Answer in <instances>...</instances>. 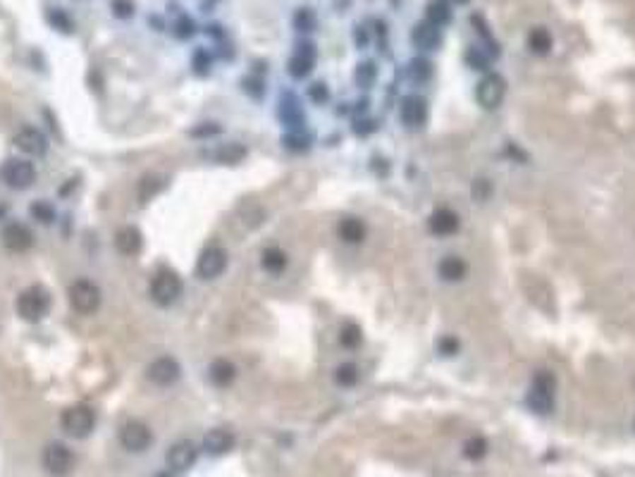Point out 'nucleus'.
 Wrapping results in <instances>:
<instances>
[{"label":"nucleus","mask_w":635,"mask_h":477,"mask_svg":"<svg viewBox=\"0 0 635 477\" xmlns=\"http://www.w3.org/2000/svg\"><path fill=\"white\" fill-rule=\"evenodd\" d=\"M50 308V296L43 286H29L24 289L17 298V313L22 315V320L27 322H39V320L46 318V313Z\"/></svg>","instance_id":"obj_1"},{"label":"nucleus","mask_w":635,"mask_h":477,"mask_svg":"<svg viewBox=\"0 0 635 477\" xmlns=\"http://www.w3.org/2000/svg\"><path fill=\"white\" fill-rule=\"evenodd\" d=\"M182 296V279L174 270L162 267L150 282V298L158 306H170Z\"/></svg>","instance_id":"obj_2"},{"label":"nucleus","mask_w":635,"mask_h":477,"mask_svg":"<svg viewBox=\"0 0 635 477\" xmlns=\"http://www.w3.org/2000/svg\"><path fill=\"white\" fill-rule=\"evenodd\" d=\"M60 425L70 437L84 439V437L91 435L93 425H96V416H93V411L89 406H72V408H67V411L62 413Z\"/></svg>","instance_id":"obj_3"},{"label":"nucleus","mask_w":635,"mask_h":477,"mask_svg":"<svg viewBox=\"0 0 635 477\" xmlns=\"http://www.w3.org/2000/svg\"><path fill=\"white\" fill-rule=\"evenodd\" d=\"M554 392H557V380L552 373H540L535 380H533L530 397H528V404L535 413H552L554 408Z\"/></svg>","instance_id":"obj_4"},{"label":"nucleus","mask_w":635,"mask_h":477,"mask_svg":"<svg viewBox=\"0 0 635 477\" xmlns=\"http://www.w3.org/2000/svg\"><path fill=\"white\" fill-rule=\"evenodd\" d=\"M67 296H70L72 308L77 313H84V315L96 313L98 306H100V289L89 279L74 282V284L70 286V291H67Z\"/></svg>","instance_id":"obj_5"},{"label":"nucleus","mask_w":635,"mask_h":477,"mask_svg":"<svg viewBox=\"0 0 635 477\" xmlns=\"http://www.w3.org/2000/svg\"><path fill=\"white\" fill-rule=\"evenodd\" d=\"M0 177H3V181L10 186V189H29L36 179V169L27 160L12 158L5 162L3 169H0Z\"/></svg>","instance_id":"obj_6"},{"label":"nucleus","mask_w":635,"mask_h":477,"mask_svg":"<svg viewBox=\"0 0 635 477\" xmlns=\"http://www.w3.org/2000/svg\"><path fill=\"white\" fill-rule=\"evenodd\" d=\"M504 93H506L504 79H502L499 74H487V77H482L480 84H477L475 98H477V103H480L482 108L494 110L497 105L504 100Z\"/></svg>","instance_id":"obj_7"},{"label":"nucleus","mask_w":635,"mask_h":477,"mask_svg":"<svg viewBox=\"0 0 635 477\" xmlns=\"http://www.w3.org/2000/svg\"><path fill=\"white\" fill-rule=\"evenodd\" d=\"M225 267H227V253L220 246H208L198 255L196 274L201 279H215L225 272Z\"/></svg>","instance_id":"obj_8"},{"label":"nucleus","mask_w":635,"mask_h":477,"mask_svg":"<svg viewBox=\"0 0 635 477\" xmlns=\"http://www.w3.org/2000/svg\"><path fill=\"white\" fill-rule=\"evenodd\" d=\"M43 466H46L50 475H67L74 466L72 451L65 444H48L46 451H43Z\"/></svg>","instance_id":"obj_9"},{"label":"nucleus","mask_w":635,"mask_h":477,"mask_svg":"<svg viewBox=\"0 0 635 477\" xmlns=\"http://www.w3.org/2000/svg\"><path fill=\"white\" fill-rule=\"evenodd\" d=\"M150 439H153V435H150V430L141 423V420H129V423H124L122 430H119V442H122V447L129 451L148 449Z\"/></svg>","instance_id":"obj_10"},{"label":"nucleus","mask_w":635,"mask_h":477,"mask_svg":"<svg viewBox=\"0 0 635 477\" xmlns=\"http://www.w3.org/2000/svg\"><path fill=\"white\" fill-rule=\"evenodd\" d=\"M179 373H182L179 363L174 361V358H167V356H162V358H158V361H153L148 366V370H146L148 380L153 382V385H158V387L174 385V382L179 380Z\"/></svg>","instance_id":"obj_11"},{"label":"nucleus","mask_w":635,"mask_h":477,"mask_svg":"<svg viewBox=\"0 0 635 477\" xmlns=\"http://www.w3.org/2000/svg\"><path fill=\"white\" fill-rule=\"evenodd\" d=\"M0 238H3V246L12 250V253H24V250H29L31 243H34V234H31L27 224H22V222L5 224Z\"/></svg>","instance_id":"obj_12"},{"label":"nucleus","mask_w":635,"mask_h":477,"mask_svg":"<svg viewBox=\"0 0 635 477\" xmlns=\"http://www.w3.org/2000/svg\"><path fill=\"white\" fill-rule=\"evenodd\" d=\"M313 65H316V50H313L311 43H301L297 53L289 58V74L297 79H304L311 74Z\"/></svg>","instance_id":"obj_13"},{"label":"nucleus","mask_w":635,"mask_h":477,"mask_svg":"<svg viewBox=\"0 0 635 477\" xmlns=\"http://www.w3.org/2000/svg\"><path fill=\"white\" fill-rule=\"evenodd\" d=\"M15 146L20 148L22 153H27V155H43L48 150V141H46V136H43L39 129L27 127V129L17 131Z\"/></svg>","instance_id":"obj_14"},{"label":"nucleus","mask_w":635,"mask_h":477,"mask_svg":"<svg viewBox=\"0 0 635 477\" xmlns=\"http://www.w3.org/2000/svg\"><path fill=\"white\" fill-rule=\"evenodd\" d=\"M427 119V103L420 96H406L401 103V122L406 127H420Z\"/></svg>","instance_id":"obj_15"},{"label":"nucleus","mask_w":635,"mask_h":477,"mask_svg":"<svg viewBox=\"0 0 635 477\" xmlns=\"http://www.w3.org/2000/svg\"><path fill=\"white\" fill-rule=\"evenodd\" d=\"M198 451L191 442H177L167 451V466L172 470H189L196 463Z\"/></svg>","instance_id":"obj_16"},{"label":"nucleus","mask_w":635,"mask_h":477,"mask_svg":"<svg viewBox=\"0 0 635 477\" xmlns=\"http://www.w3.org/2000/svg\"><path fill=\"white\" fill-rule=\"evenodd\" d=\"M203 449L213 456H222L235 449V435L227 430H210L203 437Z\"/></svg>","instance_id":"obj_17"},{"label":"nucleus","mask_w":635,"mask_h":477,"mask_svg":"<svg viewBox=\"0 0 635 477\" xmlns=\"http://www.w3.org/2000/svg\"><path fill=\"white\" fill-rule=\"evenodd\" d=\"M458 229V215L449 208H439L430 217V231L437 236H449Z\"/></svg>","instance_id":"obj_18"},{"label":"nucleus","mask_w":635,"mask_h":477,"mask_svg":"<svg viewBox=\"0 0 635 477\" xmlns=\"http://www.w3.org/2000/svg\"><path fill=\"white\" fill-rule=\"evenodd\" d=\"M411 39L416 43V48H420V50H435L439 46V41H442V31L430 22H420L418 27L413 29Z\"/></svg>","instance_id":"obj_19"},{"label":"nucleus","mask_w":635,"mask_h":477,"mask_svg":"<svg viewBox=\"0 0 635 477\" xmlns=\"http://www.w3.org/2000/svg\"><path fill=\"white\" fill-rule=\"evenodd\" d=\"M141 231L136 227H122L115 234V246L122 255H136L141 250Z\"/></svg>","instance_id":"obj_20"},{"label":"nucleus","mask_w":635,"mask_h":477,"mask_svg":"<svg viewBox=\"0 0 635 477\" xmlns=\"http://www.w3.org/2000/svg\"><path fill=\"white\" fill-rule=\"evenodd\" d=\"M208 378L215 387H230L237 378V368L230 361H225V358H218V361H213Z\"/></svg>","instance_id":"obj_21"},{"label":"nucleus","mask_w":635,"mask_h":477,"mask_svg":"<svg viewBox=\"0 0 635 477\" xmlns=\"http://www.w3.org/2000/svg\"><path fill=\"white\" fill-rule=\"evenodd\" d=\"M337 234L347 243H361L366 238V224L358 217H344L337 227Z\"/></svg>","instance_id":"obj_22"},{"label":"nucleus","mask_w":635,"mask_h":477,"mask_svg":"<svg viewBox=\"0 0 635 477\" xmlns=\"http://www.w3.org/2000/svg\"><path fill=\"white\" fill-rule=\"evenodd\" d=\"M468 272L466 262H463L461 258H456V255H449V258H444L442 262H439V277L447 279V282H458L463 279Z\"/></svg>","instance_id":"obj_23"},{"label":"nucleus","mask_w":635,"mask_h":477,"mask_svg":"<svg viewBox=\"0 0 635 477\" xmlns=\"http://www.w3.org/2000/svg\"><path fill=\"white\" fill-rule=\"evenodd\" d=\"M261 265L268 270V272H273V274H280L282 270L287 267V253L285 250H280V248H266L263 250V258H261Z\"/></svg>","instance_id":"obj_24"},{"label":"nucleus","mask_w":635,"mask_h":477,"mask_svg":"<svg viewBox=\"0 0 635 477\" xmlns=\"http://www.w3.org/2000/svg\"><path fill=\"white\" fill-rule=\"evenodd\" d=\"M425 15H427V22L435 24V27H444V24H449V20H451V10L444 0H432V3L427 5Z\"/></svg>","instance_id":"obj_25"},{"label":"nucleus","mask_w":635,"mask_h":477,"mask_svg":"<svg viewBox=\"0 0 635 477\" xmlns=\"http://www.w3.org/2000/svg\"><path fill=\"white\" fill-rule=\"evenodd\" d=\"M528 46H530L533 53H538V55L550 53V48H552V34L545 27H535V29L530 31V36H528Z\"/></svg>","instance_id":"obj_26"},{"label":"nucleus","mask_w":635,"mask_h":477,"mask_svg":"<svg viewBox=\"0 0 635 477\" xmlns=\"http://www.w3.org/2000/svg\"><path fill=\"white\" fill-rule=\"evenodd\" d=\"M282 117H285L287 124H292V127H299L301 119H304V115H301V108L297 103V98L294 96H287L285 100H282Z\"/></svg>","instance_id":"obj_27"},{"label":"nucleus","mask_w":635,"mask_h":477,"mask_svg":"<svg viewBox=\"0 0 635 477\" xmlns=\"http://www.w3.org/2000/svg\"><path fill=\"white\" fill-rule=\"evenodd\" d=\"M247 155V148L239 146V143H227V146H222L220 150H215L213 153V158L220 160V162H239Z\"/></svg>","instance_id":"obj_28"},{"label":"nucleus","mask_w":635,"mask_h":477,"mask_svg":"<svg viewBox=\"0 0 635 477\" xmlns=\"http://www.w3.org/2000/svg\"><path fill=\"white\" fill-rule=\"evenodd\" d=\"M335 382L342 387H354L358 382V368L354 366V363H344V366L337 368L335 373Z\"/></svg>","instance_id":"obj_29"},{"label":"nucleus","mask_w":635,"mask_h":477,"mask_svg":"<svg viewBox=\"0 0 635 477\" xmlns=\"http://www.w3.org/2000/svg\"><path fill=\"white\" fill-rule=\"evenodd\" d=\"M430 62L427 60H423V58H416V60H411V65L406 67V72H408V77L411 79H416V81H425L427 77H430Z\"/></svg>","instance_id":"obj_30"},{"label":"nucleus","mask_w":635,"mask_h":477,"mask_svg":"<svg viewBox=\"0 0 635 477\" xmlns=\"http://www.w3.org/2000/svg\"><path fill=\"white\" fill-rule=\"evenodd\" d=\"M375 77H377V67L373 65V62H361V65H358V70H356V84L358 86L366 89V86L373 84Z\"/></svg>","instance_id":"obj_31"},{"label":"nucleus","mask_w":635,"mask_h":477,"mask_svg":"<svg viewBox=\"0 0 635 477\" xmlns=\"http://www.w3.org/2000/svg\"><path fill=\"white\" fill-rule=\"evenodd\" d=\"M487 451V442L482 437H473L466 442V447H463V454H466L470 461H477V458H482Z\"/></svg>","instance_id":"obj_32"},{"label":"nucleus","mask_w":635,"mask_h":477,"mask_svg":"<svg viewBox=\"0 0 635 477\" xmlns=\"http://www.w3.org/2000/svg\"><path fill=\"white\" fill-rule=\"evenodd\" d=\"M31 215L39 219L41 224H50L55 219V210L50 208V203H46V200H39V203L31 205Z\"/></svg>","instance_id":"obj_33"},{"label":"nucleus","mask_w":635,"mask_h":477,"mask_svg":"<svg viewBox=\"0 0 635 477\" xmlns=\"http://www.w3.org/2000/svg\"><path fill=\"white\" fill-rule=\"evenodd\" d=\"M110 8H112V15L115 17L127 20V17L134 15V0H112Z\"/></svg>","instance_id":"obj_34"},{"label":"nucleus","mask_w":635,"mask_h":477,"mask_svg":"<svg viewBox=\"0 0 635 477\" xmlns=\"http://www.w3.org/2000/svg\"><path fill=\"white\" fill-rule=\"evenodd\" d=\"M294 27H297L299 31H311L313 27H316V17H313L311 10H299L297 17H294Z\"/></svg>","instance_id":"obj_35"},{"label":"nucleus","mask_w":635,"mask_h":477,"mask_svg":"<svg viewBox=\"0 0 635 477\" xmlns=\"http://www.w3.org/2000/svg\"><path fill=\"white\" fill-rule=\"evenodd\" d=\"M342 344L349 349H356L358 344H361V330H358L356 325H347V327L342 330Z\"/></svg>","instance_id":"obj_36"},{"label":"nucleus","mask_w":635,"mask_h":477,"mask_svg":"<svg viewBox=\"0 0 635 477\" xmlns=\"http://www.w3.org/2000/svg\"><path fill=\"white\" fill-rule=\"evenodd\" d=\"M162 189V181H158L155 177H146L141 181V191H139V198L141 200H148L150 196H153L155 191Z\"/></svg>","instance_id":"obj_37"},{"label":"nucleus","mask_w":635,"mask_h":477,"mask_svg":"<svg viewBox=\"0 0 635 477\" xmlns=\"http://www.w3.org/2000/svg\"><path fill=\"white\" fill-rule=\"evenodd\" d=\"M194 31H196V24L189 20V17H179L177 24H174V34L179 39H189V36H194Z\"/></svg>","instance_id":"obj_38"},{"label":"nucleus","mask_w":635,"mask_h":477,"mask_svg":"<svg viewBox=\"0 0 635 477\" xmlns=\"http://www.w3.org/2000/svg\"><path fill=\"white\" fill-rule=\"evenodd\" d=\"M48 20L53 22L58 29H62V31H70V29H72V22L67 20V15H65V12H62V10L50 12V15H48Z\"/></svg>","instance_id":"obj_39"},{"label":"nucleus","mask_w":635,"mask_h":477,"mask_svg":"<svg viewBox=\"0 0 635 477\" xmlns=\"http://www.w3.org/2000/svg\"><path fill=\"white\" fill-rule=\"evenodd\" d=\"M466 60H468V65L473 67V70H487V62H489L482 53L477 55V50H468Z\"/></svg>","instance_id":"obj_40"},{"label":"nucleus","mask_w":635,"mask_h":477,"mask_svg":"<svg viewBox=\"0 0 635 477\" xmlns=\"http://www.w3.org/2000/svg\"><path fill=\"white\" fill-rule=\"evenodd\" d=\"M194 67H196V72H201V74H206L210 70V58L206 50H198V53L194 55Z\"/></svg>","instance_id":"obj_41"},{"label":"nucleus","mask_w":635,"mask_h":477,"mask_svg":"<svg viewBox=\"0 0 635 477\" xmlns=\"http://www.w3.org/2000/svg\"><path fill=\"white\" fill-rule=\"evenodd\" d=\"M285 143H287L289 148H294V150H304V148H308V136L292 134V136H287Z\"/></svg>","instance_id":"obj_42"},{"label":"nucleus","mask_w":635,"mask_h":477,"mask_svg":"<svg viewBox=\"0 0 635 477\" xmlns=\"http://www.w3.org/2000/svg\"><path fill=\"white\" fill-rule=\"evenodd\" d=\"M308 93H311V98L316 100V103H325V100H328V89H325V84H313Z\"/></svg>","instance_id":"obj_43"},{"label":"nucleus","mask_w":635,"mask_h":477,"mask_svg":"<svg viewBox=\"0 0 635 477\" xmlns=\"http://www.w3.org/2000/svg\"><path fill=\"white\" fill-rule=\"evenodd\" d=\"M444 349L454 354V351H456V342H451V339H447V342H442V351H444Z\"/></svg>","instance_id":"obj_44"},{"label":"nucleus","mask_w":635,"mask_h":477,"mask_svg":"<svg viewBox=\"0 0 635 477\" xmlns=\"http://www.w3.org/2000/svg\"><path fill=\"white\" fill-rule=\"evenodd\" d=\"M158 477H174V475H170V473H160Z\"/></svg>","instance_id":"obj_45"},{"label":"nucleus","mask_w":635,"mask_h":477,"mask_svg":"<svg viewBox=\"0 0 635 477\" xmlns=\"http://www.w3.org/2000/svg\"><path fill=\"white\" fill-rule=\"evenodd\" d=\"M456 3H463V0H456Z\"/></svg>","instance_id":"obj_46"}]
</instances>
